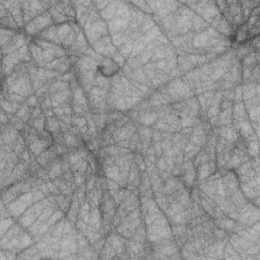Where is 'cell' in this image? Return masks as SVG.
Here are the masks:
<instances>
[{
	"label": "cell",
	"mask_w": 260,
	"mask_h": 260,
	"mask_svg": "<svg viewBox=\"0 0 260 260\" xmlns=\"http://www.w3.org/2000/svg\"><path fill=\"white\" fill-rule=\"evenodd\" d=\"M120 70V66L110 57H104L98 65V71L105 77L115 75Z\"/></svg>",
	"instance_id": "cell-1"
}]
</instances>
